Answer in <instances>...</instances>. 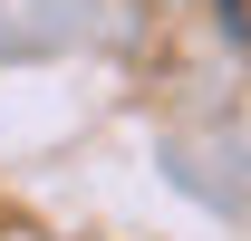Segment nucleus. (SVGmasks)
<instances>
[{"label":"nucleus","instance_id":"f257e3e1","mask_svg":"<svg viewBox=\"0 0 251 241\" xmlns=\"http://www.w3.org/2000/svg\"><path fill=\"white\" fill-rule=\"evenodd\" d=\"M222 29H232V39L251 48V0H222Z\"/></svg>","mask_w":251,"mask_h":241}]
</instances>
